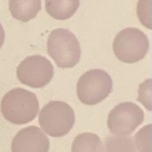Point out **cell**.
I'll use <instances>...</instances> for the list:
<instances>
[{"label":"cell","instance_id":"6da1fadb","mask_svg":"<svg viewBox=\"0 0 152 152\" xmlns=\"http://www.w3.org/2000/svg\"><path fill=\"white\" fill-rule=\"evenodd\" d=\"M3 117L12 124L24 125L33 121L39 110L37 95L23 88H13L1 101Z\"/></svg>","mask_w":152,"mask_h":152},{"label":"cell","instance_id":"7a4b0ae2","mask_svg":"<svg viewBox=\"0 0 152 152\" xmlns=\"http://www.w3.org/2000/svg\"><path fill=\"white\" fill-rule=\"evenodd\" d=\"M48 54L60 68H73L81 57V48L77 37L69 29L57 28L47 40Z\"/></svg>","mask_w":152,"mask_h":152},{"label":"cell","instance_id":"3957f363","mask_svg":"<svg viewBox=\"0 0 152 152\" xmlns=\"http://www.w3.org/2000/svg\"><path fill=\"white\" fill-rule=\"evenodd\" d=\"M38 120L45 134L52 137H62L72 129L75 113L68 103L51 101L41 110Z\"/></svg>","mask_w":152,"mask_h":152},{"label":"cell","instance_id":"277c9868","mask_svg":"<svg viewBox=\"0 0 152 152\" xmlns=\"http://www.w3.org/2000/svg\"><path fill=\"white\" fill-rule=\"evenodd\" d=\"M150 48L148 37L136 28H127L118 33L113 42V51L125 63H135L142 60Z\"/></svg>","mask_w":152,"mask_h":152},{"label":"cell","instance_id":"5b68a950","mask_svg":"<svg viewBox=\"0 0 152 152\" xmlns=\"http://www.w3.org/2000/svg\"><path fill=\"white\" fill-rule=\"evenodd\" d=\"M110 76L102 69H91L78 79L77 94L79 101L86 105H95L105 100L112 92Z\"/></svg>","mask_w":152,"mask_h":152},{"label":"cell","instance_id":"8992f818","mask_svg":"<svg viewBox=\"0 0 152 152\" xmlns=\"http://www.w3.org/2000/svg\"><path fill=\"white\" fill-rule=\"evenodd\" d=\"M16 75L21 84L32 88H43L53 77V66L45 57L32 55L19 64Z\"/></svg>","mask_w":152,"mask_h":152},{"label":"cell","instance_id":"52a82bcc","mask_svg":"<svg viewBox=\"0 0 152 152\" xmlns=\"http://www.w3.org/2000/svg\"><path fill=\"white\" fill-rule=\"evenodd\" d=\"M144 120L142 110L133 102H122L117 105L108 116V127L116 135L131 134Z\"/></svg>","mask_w":152,"mask_h":152},{"label":"cell","instance_id":"ba28073f","mask_svg":"<svg viewBox=\"0 0 152 152\" xmlns=\"http://www.w3.org/2000/svg\"><path fill=\"white\" fill-rule=\"evenodd\" d=\"M49 149V139L35 126L20 130L12 142V152H48Z\"/></svg>","mask_w":152,"mask_h":152},{"label":"cell","instance_id":"9c48e42d","mask_svg":"<svg viewBox=\"0 0 152 152\" xmlns=\"http://www.w3.org/2000/svg\"><path fill=\"white\" fill-rule=\"evenodd\" d=\"M9 10L14 19L27 22L41 10V0H9Z\"/></svg>","mask_w":152,"mask_h":152},{"label":"cell","instance_id":"30bf717a","mask_svg":"<svg viewBox=\"0 0 152 152\" xmlns=\"http://www.w3.org/2000/svg\"><path fill=\"white\" fill-rule=\"evenodd\" d=\"M79 7V0H45V10L53 19L63 20L74 15Z\"/></svg>","mask_w":152,"mask_h":152},{"label":"cell","instance_id":"8fae6325","mask_svg":"<svg viewBox=\"0 0 152 152\" xmlns=\"http://www.w3.org/2000/svg\"><path fill=\"white\" fill-rule=\"evenodd\" d=\"M71 152H105V149L97 134L83 133L74 139Z\"/></svg>","mask_w":152,"mask_h":152},{"label":"cell","instance_id":"7c38bea8","mask_svg":"<svg viewBox=\"0 0 152 152\" xmlns=\"http://www.w3.org/2000/svg\"><path fill=\"white\" fill-rule=\"evenodd\" d=\"M105 148V152H137L133 137L124 135L107 137Z\"/></svg>","mask_w":152,"mask_h":152},{"label":"cell","instance_id":"4fadbf2b","mask_svg":"<svg viewBox=\"0 0 152 152\" xmlns=\"http://www.w3.org/2000/svg\"><path fill=\"white\" fill-rule=\"evenodd\" d=\"M151 125L142 127L134 137L136 147L139 152H151Z\"/></svg>","mask_w":152,"mask_h":152},{"label":"cell","instance_id":"5bb4252c","mask_svg":"<svg viewBox=\"0 0 152 152\" xmlns=\"http://www.w3.org/2000/svg\"><path fill=\"white\" fill-rule=\"evenodd\" d=\"M137 15L141 22L148 28H151V0H140L137 5Z\"/></svg>","mask_w":152,"mask_h":152},{"label":"cell","instance_id":"9a60e30c","mask_svg":"<svg viewBox=\"0 0 152 152\" xmlns=\"http://www.w3.org/2000/svg\"><path fill=\"white\" fill-rule=\"evenodd\" d=\"M4 42V30L0 23V49L3 46Z\"/></svg>","mask_w":152,"mask_h":152}]
</instances>
